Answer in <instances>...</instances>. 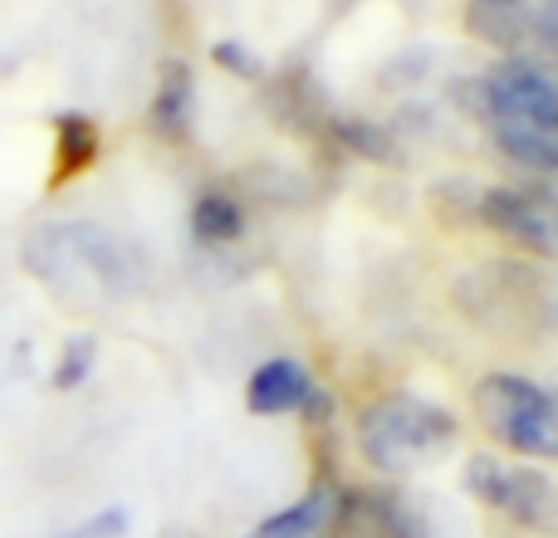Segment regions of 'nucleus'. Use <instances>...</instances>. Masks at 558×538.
<instances>
[{
  "mask_svg": "<svg viewBox=\"0 0 558 538\" xmlns=\"http://www.w3.org/2000/svg\"><path fill=\"white\" fill-rule=\"evenodd\" d=\"M456 421L436 402L422 396H383V402L363 406L357 416V445L363 455L387 475H407L416 465H432L441 451H451Z\"/></svg>",
  "mask_w": 558,
  "mask_h": 538,
  "instance_id": "nucleus-1",
  "label": "nucleus"
},
{
  "mask_svg": "<svg viewBox=\"0 0 558 538\" xmlns=\"http://www.w3.org/2000/svg\"><path fill=\"white\" fill-rule=\"evenodd\" d=\"M475 416L500 445L530 461H558V402L514 372H490L475 387Z\"/></svg>",
  "mask_w": 558,
  "mask_h": 538,
  "instance_id": "nucleus-2",
  "label": "nucleus"
},
{
  "mask_svg": "<svg viewBox=\"0 0 558 538\" xmlns=\"http://www.w3.org/2000/svg\"><path fill=\"white\" fill-rule=\"evenodd\" d=\"M465 29L481 45L534 64L558 88V0H471Z\"/></svg>",
  "mask_w": 558,
  "mask_h": 538,
  "instance_id": "nucleus-3",
  "label": "nucleus"
},
{
  "mask_svg": "<svg viewBox=\"0 0 558 538\" xmlns=\"http://www.w3.org/2000/svg\"><path fill=\"white\" fill-rule=\"evenodd\" d=\"M465 485L475 500L500 510L510 524L530 534H558V485L534 465H505L495 455H471Z\"/></svg>",
  "mask_w": 558,
  "mask_h": 538,
  "instance_id": "nucleus-4",
  "label": "nucleus"
},
{
  "mask_svg": "<svg viewBox=\"0 0 558 538\" xmlns=\"http://www.w3.org/2000/svg\"><path fill=\"white\" fill-rule=\"evenodd\" d=\"M481 113L485 123H500V118H514V123H558V88L524 59H505V64L485 69L481 84Z\"/></svg>",
  "mask_w": 558,
  "mask_h": 538,
  "instance_id": "nucleus-5",
  "label": "nucleus"
},
{
  "mask_svg": "<svg viewBox=\"0 0 558 538\" xmlns=\"http://www.w3.org/2000/svg\"><path fill=\"white\" fill-rule=\"evenodd\" d=\"M481 221L495 235L524 245L534 255H558V201L524 186H490L481 196Z\"/></svg>",
  "mask_w": 558,
  "mask_h": 538,
  "instance_id": "nucleus-6",
  "label": "nucleus"
},
{
  "mask_svg": "<svg viewBox=\"0 0 558 538\" xmlns=\"http://www.w3.org/2000/svg\"><path fill=\"white\" fill-rule=\"evenodd\" d=\"M333 538H426L416 514L387 490H348L338 494Z\"/></svg>",
  "mask_w": 558,
  "mask_h": 538,
  "instance_id": "nucleus-7",
  "label": "nucleus"
},
{
  "mask_svg": "<svg viewBox=\"0 0 558 538\" xmlns=\"http://www.w3.org/2000/svg\"><path fill=\"white\" fill-rule=\"evenodd\" d=\"M192 118H196V78L186 59H167L162 74H157V94L153 108H147V123H153L157 137L167 143H182L192 133Z\"/></svg>",
  "mask_w": 558,
  "mask_h": 538,
  "instance_id": "nucleus-8",
  "label": "nucleus"
},
{
  "mask_svg": "<svg viewBox=\"0 0 558 538\" xmlns=\"http://www.w3.org/2000/svg\"><path fill=\"white\" fill-rule=\"evenodd\" d=\"M314 382H308L304 363L294 357H270L265 367H255L251 382H245V406L255 416H284V412H299L308 402Z\"/></svg>",
  "mask_w": 558,
  "mask_h": 538,
  "instance_id": "nucleus-9",
  "label": "nucleus"
},
{
  "mask_svg": "<svg viewBox=\"0 0 558 538\" xmlns=\"http://www.w3.org/2000/svg\"><path fill=\"white\" fill-rule=\"evenodd\" d=\"M49 133H54V172H49V186H64V182H74V176H84L88 167L98 162V152H104L98 123L88 113H78V108L54 113Z\"/></svg>",
  "mask_w": 558,
  "mask_h": 538,
  "instance_id": "nucleus-10",
  "label": "nucleus"
},
{
  "mask_svg": "<svg viewBox=\"0 0 558 538\" xmlns=\"http://www.w3.org/2000/svg\"><path fill=\"white\" fill-rule=\"evenodd\" d=\"M490 137L514 167L534 176H558V123H514L500 118L490 123Z\"/></svg>",
  "mask_w": 558,
  "mask_h": 538,
  "instance_id": "nucleus-11",
  "label": "nucleus"
},
{
  "mask_svg": "<svg viewBox=\"0 0 558 538\" xmlns=\"http://www.w3.org/2000/svg\"><path fill=\"white\" fill-rule=\"evenodd\" d=\"M333 510H338V494L328 490V485H318V490H308L304 500H294L289 510L270 514L251 538H328Z\"/></svg>",
  "mask_w": 558,
  "mask_h": 538,
  "instance_id": "nucleus-12",
  "label": "nucleus"
},
{
  "mask_svg": "<svg viewBox=\"0 0 558 538\" xmlns=\"http://www.w3.org/2000/svg\"><path fill=\"white\" fill-rule=\"evenodd\" d=\"M241 231H245V211L235 196L206 192L202 201L192 206V235L202 245H231V241H241Z\"/></svg>",
  "mask_w": 558,
  "mask_h": 538,
  "instance_id": "nucleus-13",
  "label": "nucleus"
},
{
  "mask_svg": "<svg viewBox=\"0 0 558 538\" xmlns=\"http://www.w3.org/2000/svg\"><path fill=\"white\" fill-rule=\"evenodd\" d=\"M94 363H98V343L88 333H74L64 347H59V357H54V372H49V382L59 387V392H74V387H84L88 382V372H94Z\"/></svg>",
  "mask_w": 558,
  "mask_h": 538,
  "instance_id": "nucleus-14",
  "label": "nucleus"
},
{
  "mask_svg": "<svg viewBox=\"0 0 558 538\" xmlns=\"http://www.w3.org/2000/svg\"><path fill=\"white\" fill-rule=\"evenodd\" d=\"M123 529H128V514L123 510H104V514H94V519L74 524V529L59 534V538H123Z\"/></svg>",
  "mask_w": 558,
  "mask_h": 538,
  "instance_id": "nucleus-15",
  "label": "nucleus"
},
{
  "mask_svg": "<svg viewBox=\"0 0 558 538\" xmlns=\"http://www.w3.org/2000/svg\"><path fill=\"white\" fill-rule=\"evenodd\" d=\"M211 59H216V64H226L231 74H245V78L260 74V64H255V59L245 54V49L235 45V39H221V45H211Z\"/></svg>",
  "mask_w": 558,
  "mask_h": 538,
  "instance_id": "nucleus-16",
  "label": "nucleus"
}]
</instances>
